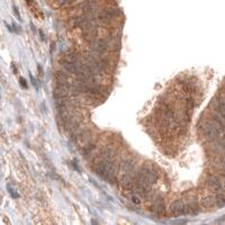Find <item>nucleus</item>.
Wrapping results in <instances>:
<instances>
[{"label":"nucleus","mask_w":225,"mask_h":225,"mask_svg":"<svg viewBox=\"0 0 225 225\" xmlns=\"http://www.w3.org/2000/svg\"><path fill=\"white\" fill-rule=\"evenodd\" d=\"M55 79H56V82L58 83L64 84V86H68V87H71L72 84H73L72 79L70 78V76L63 71L56 72V73H55Z\"/></svg>","instance_id":"20e7f679"},{"label":"nucleus","mask_w":225,"mask_h":225,"mask_svg":"<svg viewBox=\"0 0 225 225\" xmlns=\"http://www.w3.org/2000/svg\"><path fill=\"white\" fill-rule=\"evenodd\" d=\"M131 200L133 201L134 204H137V205H138V204H141V198H140V197H138L137 195H133V196H132V197H131Z\"/></svg>","instance_id":"9b49d317"},{"label":"nucleus","mask_w":225,"mask_h":225,"mask_svg":"<svg viewBox=\"0 0 225 225\" xmlns=\"http://www.w3.org/2000/svg\"><path fill=\"white\" fill-rule=\"evenodd\" d=\"M208 185L214 188L215 190H217L219 193H224L223 190V186H222V180L216 176H212L208 178Z\"/></svg>","instance_id":"39448f33"},{"label":"nucleus","mask_w":225,"mask_h":225,"mask_svg":"<svg viewBox=\"0 0 225 225\" xmlns=\"http://www.w3.org/2000/svg\"><path fill=\"white\" fill-rule=\"evenodd\" d=\"M20 82H22V86H23V87H27V84L25 83V80L23 78H20Z\"/></svg>","instance_id":"ddd939ff"},{"label":"nucleus","mask_w":225,"mask_h":225,"mask_svg":"<svg viewBox=\"0 0 225 225\" xmlns=\"http://www.w3.org/2000/svg\"><path fill=\"white\" fill-rule=\"evenodd\" d=\"M198 213V203L196 199H191V200L186 205V214H195Z\"/></svg>","instance_id":"0eeeda50"},{"label":"nucleus","mask_w":225,"mask_h":225,"mask_svg":"<svg viewBox=\"0 0 225 225\" xmlns=\"http://www.w3.org/2000/svg\"><path fill=\"white\" fill-rule=\"evenodd\" d=\"M215 204H216V197H213V196H206L201 199V205L205 208L213 207Z\"/></svg>","instance_id":"6e6552de"},{"label":"nucleus","mask_w":225,"mask_h":225,"mask_svg":"<svg viewBox=\"0 0 225 225\" xmlns=\"http://www.w3.org/2000/svg\"><path fill=\"white\" fill-rule=\"evenodd\" d=\"M90 48L94 51V53H97V54H104L106 53L107 51H109V43L106 41V40H92V41H90Z\"/></svg>","instance_id":"f03ea898"},{"label":"nucleus","mask_w":225,"mask_h":225,"mask_svg":"<svg viewBox=\"0 0 225 225\" xmlns=\"http://www.w3.org/2000/svg\"><path fill=\"white\" fill-rule=\"evenodd\" d=\"M59 4H61V5H65L66 2H68V0H56Z\"/></svg>","instance_id":"f8f14e48"},{"label":"nucleus","mask_w":225,"mask_h":225,"mask_svg":"<svg viewBox=\"0 0 225 225\" xmlns=\"http://www.w3.org/2000/svg\"><path fill=\"white\" fill-rule=\"evenodd\" d=\"M153 209L158 215H164L166 208H164V203L162 200V198H158L156 200H154Z\"/></svg>","instance_id":"423d86ee"},{"label":"nucleus","mask_w":225,"mask_h":225,"mask_svg":"<svg viewBox=\"0 0 225 225\" xmlns=\"http://www.w3.org/2000/svg\"><path fill=\"white\" fill-rule=\"evenodd\" d=\"M156 180H158V173L155 172L154 169L149 166L143 167L142 169L137 172L136 179H135L137 188L144 196L148 194L150 186L154 184Z\"/></svg>","instance_id":"f257e3e1"},{"label":"nucleus","mask_w":225,"mask_h":225,"mask_svg":"<svg viewBox=\"0 0 225 225\" xmlns=\"http://www.w3.org/2000/svg\"><path fill=\"white\" fill-rule=\"evenodd\" d=\"M216 205L219 207H223L225 206V195L224 193H219L216 195Z\"/></svg>","instance_id":"9d476101"},{"label":"nucleus","mask_w":225,"mask_h":225,"mask_svg":"<svg viewBox=\"0 0 225 225\" xmlns=\"http://www.w3.org/2000/svg\"><path fill=\"white\" fill-rule=\"evenodd\" d=\"M170 212L176 216L184 215V214H186V205L181 200L173 201L170 205Z\"/></svg>","instance_id":"7ed1b4c3"},{"label":"nucleus","mask_w":225,"mask_h":225,"mask_svg":"<svg viewBox=\"0 0 225 225\" xmlns=\"http://www.w3.org/2000/svg\"><path fill=\"white\" fill-rule=\"evenodd\" d=\"M63 60L68 61V62H71V63H80L81 62L80 59H79V56L76 53H73V52H69V53L65 54Z\"/></svg>","instance_id":"1a4fd4ad"}]
</instances>
